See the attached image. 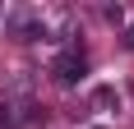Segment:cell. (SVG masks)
I'll return each instance as SVG.
<instances>
[{"mask_svg": "<svg viewBox=\"0 0 134 129\" xmlns=\"http://www.w3.org/2000/svg\"><path fill=\"white\" fill-rule=\"evenodd\" d=\"M14 37L19 42H37V37H46V23H14Z\"/></svg>", "mask_w": 134, "mask_h": 129, "instance_id": "obj_3", "label": "cell"}, {"mask_svg": "<svg viewBox=\"0 0 134 129\" xmlns=\"http://www.w3.org/2000/svg\"><path fill=\"white\" fill-rule=\"evenodd\" d=\"M19 125V115H14V106L9 102H0V129H14Z\"/></svg>", "mask_w": 134, "mask_h": 129, "instance_id": "obj_4", "label": "cell"}, {"mask_svg": "<svg viewBox=\"0 0 134 129\" xmlns=\"http://www.w3.org/2000/svg\"><path fill=\"white\" fill-rule=\"evenodd\" d=\"M88 129H107V125H88Z\"/></svg>", "mask_w": 134, "mask_h": 129, "instance_id": "obj_6", "label": "cell"}, {"mask_svg": "<svg viewBox=\"0 0 134 129\" xmlns=\"http://www.w3.org/2000/svg\"><path fill=\"white\" fill-rule=\"evenodd\" d=\"M83 74H88V55H83L79 46L60 51V55H55V64H51V78L60 83V88H79V83H83Z\"/></svg>", "mask_w": 134, "mask_h": 129, "instance_id": "obj_1", "label": "cell"}, {"mask_svg": "<svg viewBox=\"0 0 134 129\" xmlns=\"http://www.w3.org/2000/svg\"><path fill=\"white\" fill-rule=\"evenodd\" d=\"M125 46H130V51H134V28H130V32H125Z\"/></svg>", "mask_w": 134, "mask_h": 129, "instance_id": "obj_5", "label": "cell"}, {"mask_svg": "<svg viewBox=\"0 0 134 129\" xmlns=\"http://www.w3.org/2000/svg\"><path fill=\"white\" fill-rule=\"evenodd\" d=\"M93 106H102V111H111V106H120V92L102 83V88H93Z\"/></svg>", "mask_w": 134, "mask_h": 129, "instance_id": "obj_2", "label": "cell"}]
</instances>
